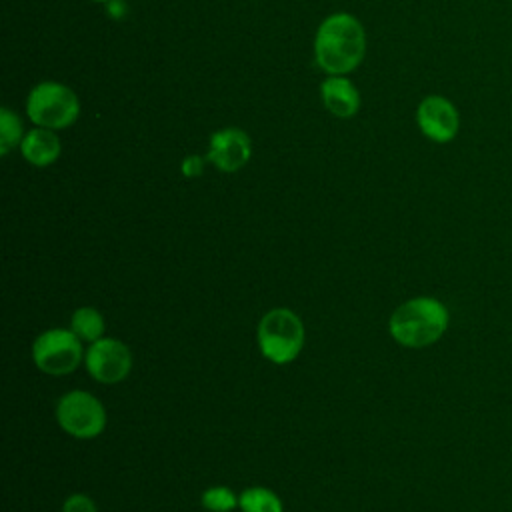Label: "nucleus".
Masks as SVG:
<instances>
[{
	"label": "nucleus",
	"instance_id": "f257e3e1",
	"mask_svg": "<svg viewBox=\"0 0 512 512\" xmlns=\"http://www.w3.org/2000/svg\"><path fill=\"white\" fill-rule=\"evenodd\" d=\"M364 50L366 36L362 24L346 12L328 16L316 32V62L330 74L338 76L354 70L362 62Z\"/></svg>",
	"mask_w": 512,
	"mask_h": 512
},
{
	"label": "nucleus",
	"instance_id": "9b49d317",
	"mask_svg": "<svg viewBox=\"0 0 512 512\" xmlns=\"http://www.w3.org/2000/svg\"><path fill=\"white\" fill-rule=\"evenodd\" d=\"M22 154L34 166H48L60 156V140L48 128H36L24 136Z\"/></svg>",
	"mask_w": 512,
	"mask_h": 512
},
{
	"label": "nucleus",
	"instance_id": "dca6fc26",
	"mask_svg": "<svg viewBox=\"0 0 512 512\" xmlns=\"http://www.w3.org/2000/svg\"><path fill=\"white\" fill-rule=\"evenodd\" d=\"M62 512H98L96 504L90 496L86 494H72L64 500Z\"/></svg>",
	"mask_w": 512,
	"mask_h": 512
},
{
	"label": "nucleus",
	"instance_id": "a211bd4d",
	"mask_svg": "<svg viewBox=\"0 0 512 512\" xmlns=\"http://www.w3.org/2000/svg\"><path fill=\"white\" fill-rule=\"evenodd\" d=\"M96 2H106V0H96Z\"/></svg>",
	"mask_w": 512,
	"mask_h": 512
},
{
	"label": "nucleus",
	"instance_id": "0eeeda50",
	"mask_svg": "<svg viewBox=\"0 0 512 512\" xmlns=\"http://www.w3.org/2000/svg\"><path fill=\"white\" fill-rule=\"evenodd\" d=\"M88 374L102 384L122 382L132 370V354L118 338H100L84 354Z\"/></svg>",
	"mask_w": 512,
	"mask_h": 512
},
{
	"label": "nucleus",
	"instance_id": "9d476101",
	"mask_svg": "<svg viewBox=\"0 0 512 512\" xmlns=\"http://www.w3.org/2000/svg\"><path fill=\"white\" fill-rule=\"evenodd\" d=\"M322 98L326 108L340 118L354 116L360 106L358 90L348 78L342 76H332L322 82Z\"/></svg>",
	"mask_w": 512,
	"mask_h": 512
},
{
	"label": "nucleus",
	"instance_id": "4468645a",
	"mask_svg": "<svg viewBox=\"0 0 512 512\" xmlns=\"http://www.w3.org/2000/svg\"><path fill=\"white\" fill-rule=\"evenodd\" d=\"M200 502L210 512H232L238 506V496L226 486H212L202 492Z\"/></svg>",
	"mask_w": 512,
	"mask_h": 512
},
{
	"label": "nucleus",
	"instance_id": "f8f14e48",
	"mask_svg": "<svg viewBox=\"0 0 512 512\" xmlns=\"http://www.w3.org/2000/svg\"><path fill=\"white\" fill-rule=\"evenodd\" d=\"M104 318L102 314L92 308V306H82L78 310H74L72 318H70V330L84 342H96L100 338H104Z\"/></svg>",
	"mask_w": 512,
	"mask_h": 512
},
{
	"label": "nucleus",
	"instance_id": "39448f33",
	"mask_svg": "<svg viewBox=\"0 0 512 512\" xmlns=\"http://www.w3.org/2000/svg\"><path fill=\"white\" fill-rule=\"evenodd\" d=\"M56 420L66 434L88 440L106 428V410L90 392L70 390L56 404Z\"/></svg>",
	"mask_w": 512,
	"mask_h": 512
},
{
	"label": "nucleus",
	"instance_id": "423d86ee",
	"mask_svg": "<svg viewBox=\"0 0 512 512\" xmlns=\"http://www.w3.org/2000/svg\"><path fill=\"white\" fill-rule=\"evenodd\" d=\"M28 116L42 128H66L80 112L76 94L58 82H42L28 96Z\"/></svg>",
	"mask_w": 512,
	"mask_h": 512
},
{
	"label": "nucleus",
	"instance_id": "6e6552de",
	"mask_svg": "<svg viewBox=\"0 0 512 512\" xmlns=\"http://www.w3.org/2000/svg\"><path fill=\"white\" fill-rule=\"evenodd\" d=\"M420 130L434 142H448L458 132V112L442 96H426L416 112Z\"/></svg>",
	"mask_w": 512,
	"mask_h": 512
},
{
	"label": "nucleus",
	"instance_id": "f3484780",
	"mask_svg": "<svg viewBox=\"0 0 512 512\" xmlns=\"http://www.w3.org/2000/svg\"><path fill=\"white\" fill-rule=\"evenodd\" d=\"M184 176H198L202 172V160L198 156H188L182 164Z\"/></svg>",
	"mask_w": 512,
	"mask_h": 512
},
{
	"label": "nucleus",
	"instance_id": "2eb2a0df",
	"mask_svg": "<svg viewBox=\"0 0 512 512\" xmlns=\"http://www.w3.org/2000/svg\"><path fill=\"white\" fill-rule=\"evenodd\" d=\"M20 136H22V124L18 116L12 110L2 108L0 110V152L2 154L10 152V148L18 144Z\"/></svg>",
	"mask_w": 512,
	"mask_h": 512
},
{
	"label": "nucleus",
	"instance_id": "1a4fd4ad",
	"mask_svg": "<svg viewBox=\"0 0 512 512\" xmlns=\"http://www.w3.org/2000/svg\"><path fill=\"white\" fill-rule=\"evenodd\" d=\"M250 158V138L238 128H224L212 134L208 160L222 172L240 170Z\"/></svg>",
	"mask_w": 512,
	"mask_h": 512
},
{
	"label": "nucleus",
	"instance_id": "ddd939ff",
	"mask_svg": "<svg viewBox=\"0 0 512 512\" xmlns=\"http://www.w3.org/2000/svg\"><path fill=\"white\" fill-rule=\"evenodd\" d=\"M242 512H284L282 500L268 488L250 486L238 496Z\"/></svg>",
	"mask_w": 512,
	"mask_h": 512
},
{
	"label": "nucleus",
	"instance_id": "7ed1b4c3",
	"mask_svg": "<svg viewBox=\"0 0 512 512\" xmlns=\"http://www.w3.org/2000/svg\"><path fill=\"white\" fill-rule=\"evenodd\" d=\"M258 346L274 364H288L304 348V324L290 308L268 310L258 324Z\"/></svg>",
	"mask_w": 512,
	"mask_h": 512
},
{
	"label": "nucleus",
	"instance_id": "f03ea898",
	"mask_svg": "<svg viewBox=\"0 0 512 512\" xmlns=\"http://www.w3.org/2000/svg\"><path fill=\"white\" fill-rule=\"evenodd\" d=\"M388 328L400 346L426 348L446 332L448 310L432 296H418L392 312Z\"/></svg>",
	"mask_w": 512,
	"mask_h": 512
},
{
	"label": "nucleus",
	"instance_id": "20e7f679",
	"mask_svg": "<svg viewBox=\"0 0 512 512\" xmlns=\"http://www.w3.org/2000/svg\"><path fill=\"white\" fill-rule=\"evenodd\" d=\"M84 358L80 338L72 330L52 328L42 332L32 344V360L48 376L74 372Z\"/></svg>",
	"mask_w": 512,
	"mask_h": 512
}]
</instances>
